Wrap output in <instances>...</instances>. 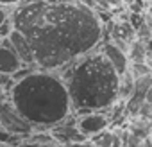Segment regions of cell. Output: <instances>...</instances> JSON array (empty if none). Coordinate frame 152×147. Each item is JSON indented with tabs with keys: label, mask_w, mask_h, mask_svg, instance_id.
<instances>
[{
	"label": "cell",
	"mask_w": 152,
	"mask_h": 147,
	"mask_svg": "<svg viewBox=\"0 0 152 147\" xmlns=\"http://www.w3.org/2000/svg\"><path fill=\"white\" fill-rule=\"evenodd\" d=\"M9 16L31 45L36 68L45 72L57 74L102 40V22L83 0H29Z\"/></svg>",
	"instance_id": "6da1fadb"
},
{
	"label": "cell",
	"mask_w": 152,
	"mask_h": 147,
	"mask_svg": "<svg viewBox=\"0 0 152 147\" xmlns=\"http://www.w3.org/2000/svg\"><path fill=\"white\" fill-rule=\"evenodd\" d=\"M57 76L66 86L72 113L77 117L93 111L106 113L118 101L120 76L100 50H93L70 63L57 72Z\"/></svg>",
	"instance_id": "7a4b0ae2"
},
{
	"label": "cell",
	"mask_w": 152,
	"mask_h": 147,
	"mask_svg": "<svg viewBox=\"0 0 152 147\" xmlns=\"http://www.w3.org/2000/svg\"><path fill=\"white\" fill-rule=\"evenodd\" d=\"M9 97L11 108L32 129H50L72 115L66 86L56 72H31L13 83Z\"/></svg>",
	"instance_id": "3957f363"
},
{
	"label": "cell",
	"mask_w": 152,
	"mask_h": 147,
	"mask_svg": "<svg viewBox=\"0 0 152 147\" xmlns=\"http://www.w3.org/2000/svg\"><path fill=\"white\" fill-rule=\"evenodd\" d=\"M109 117L107 113H100V111H93V113H84L75 117V126L81 131L83 136H86L88 140L106 129H109Z\"/></svg>",
	"instance_id": "277c9868"
},
{
	"label": "cell",
	"mask_w": 152,
	"mask_h": 147,
	"mask_svg": "<svg viewBox=\"0 0 152 147\" xmlns=\"http://www.w3.org/2000/svg\"><path fill=\"white\" fill-rule=\"evenodd\" d=\"M48 135H50V136L54 138V142H56L57 145H61V147L88 140V138L83 136L81 131L77 129V126H75V118H72V115H70L66 120H63L61 124L50 127V129H48Z\"/></svg>",
	"instance_id": "5b68a950"
},
{
	"label": "cell",
	"mask_w": 152,
	"mask_h": 147,
	"mask_svg": "<svg viewBox=\"0 0 152 147\" xmlns=\"http://www.w3.org/2000/svg\"><path fill=\"white\" fill-rule=\"evenodd\" d=\"M0 126L4 127V131H7L11 135H16V136L32 133V127L27 122H23L13 108H2L0 110Z\"/></svg>",
	"instance_id": "8992f818"
},
{
	"label": "cell",
	"mask_w": 152,
	"mask_h": 147,
	"mask_svg": "<svg viewBox=\"0 0 152 147\" xmlns=\"http://www.w3.org/2000/svg\"><path fill=\"white\" fill-rule=\"evenodd\" d=\"M23 65L18 59V56L15 54V50L11 49L9 40H2V43H0V74L11 77Z\"/></svg>",
	"instance_id": "52a82bcc"
},
{
	"label": "cell",
	"mask_w": 152,
	"mask_h": 147,
	"mask_svg": "<svg viewBox=\"0 0 152 147\" xmlns=\"http://www.w3.org/2000/svg\"><path fill=\"white\" fill-rule=\"evenodd\" d=\"M7 40H9L11 49H13L15 54L18 56V59L22 61V65H23V66H32V68H36V65H34V56H32V50H31V45L27 43V40H25L18 31H13Z\"/></svg>",
	"instance_id": "ba28073f"
},
{
	"label": "cell",
	"mask_w": 152,
	"mask_h": 147,
	"mask_svg": "<svg viewBox=\"0 0 152 147\" xmlns=\"http://www.w3.org/2000/svg\"><path fill=\"white\" fill-rule=\"evenodd\" d=\"M99 50H100L102 56L111 63V66L115 68V72L118 74V76H122V74L127 72V68H129V59H127V56H125L122 50H118L113 43L106 41V43L100 45Z\"/></svg>",
	"instance_id": "9c48e42d"
},
{
	"label": "cell",
	"mask_w": 152,
	"mask_h": 147,
	"mask_svg": "<svg viewBox=\"0 0 152 147\" xmlns=\"http://www.w3.org/2000/svg\"><path fill=\"white\" fill-rule=\"evenodd\" d=\"M134 93V79L129 74V70L120 76L118 81V102H127Z\"/></svg>",
	"instance_id": "30bf717a"
},
{
	"label": "cell",
	"mask_w": 152,
	"mask_h": 147,
	"mask_svg": "<svg viewBox=\"0 0 152 147\" xmlns=\"http://www.w3.org/2000/svg\"><path fill=\"white\" fill-rule=\"evenodd\" d=\"M124 40V41H127L129 45L136 40V32L132 31V27L129 25V24H116L115 27H113V31H111V40Z\"/></svg>",
	"instance_id": "8fae6325"
},
{
	"label": "cell",
	"mask_w": 152,
	"mask_h": 147,
	"mask_svg": "<svg viewBox=\"0 0 152 147\" xmlns=\"http://www.w3.org/2000/svg\"><path fill=\"white\" fill-rule=\"evenodd\" d=\"M145 50H147L145 43L140 40H134L129 45V52H127L129 63H145Z\"/></svg>",
	"instance_id": "7c38bea8"
},
{
	"label": "cell",
	"mask_w": 152,
	"mask_h": 147,
	"mask_svg": "<svg viewBox=\"0 0 152 147\" xmlns=\"http://www.w3.org/2000/svg\"><path fill=\"white\" fill-rule=\"evenodd\" d=\"M90 142H91L95 147H113V142H115V131L106 129V131H102V133L91 136Z\"/></svg>",
	"instance_id": "4fadbf2b"
},
{
	"label": "cell",
	"mask_w": 152,
	"mask_h": 147,
	"mask_svg": "<svg viewBox=\"0 0 152 147\" xmlns=\"http://www.w3.org/2000/svg\"><path fill=\"white\" fill-rule=\"evenodd\" d=\"M83 2L95 11V7H104V9H115V7H120L124 2L122 0H83Z\"/></svg>",
	"instance_id": "5bb4252c"
},
{
	"label": "cell",
	"mask_w": 152,
	"mask_h": 147,
	"mask_svg": "<svg viewBox=\"0 0 152 147\" xmlns=\"http://www.w3.org/2000/svg\"><path fill=\"white\" fill-rule=\"evenodd\" d=\"M127 70H129V74L132 76L134 81L140 79V77H143V76H148V74H152L145 63H129V68H127Z\"/></svg>",
	"instance_id": "9a60e30c"
},
{
	"label": "cell",
	"mask_w": 152,
	"mask_h": 147,
	"mask_svg": "<svg viewBox=\"0 0 152 147\" xmlns=\"http://www.w3.org/2000/svg\"><path fill=\"white\" fill-rule=\"evenodd\" d=\"M15 31V25H13V22H11V16L0 25V41L2 40H7L9 36H11V32Z\"/></svg>",
	"instance_id": "2e32d148"
},
{
	"label": "cell",
	"mask_w": 152,
	"mask_h": 147,
	"mask_svg": "<svg viewBox=\"0 0 152 147\" xmlns=\"http://www.w3.org/2000/svg\"><path fill=\"white\" fill-rule=\"evenodd\" d=\"M138 117H140V118H145V120H148V122H152V104L145 101V102L140 106V110H138Z\"/></svg>",
	"instance_id": "e0dca14e"
},
{
	"label": "cell",
	"mask_w": 152,
	"mask_h": 147,
	"mask_svg": "<svg viewBox=\"0 0 152 147\" xmlns=\"http://www.w3.org/2000/svg\"><path fill=\"white\" fill-rule=\"evenodd\" d=\"M16 147H59V145H50V143H34V142H22Z\"/></svg>",
	"instance_id": "ac0fdd59"
},
{
	"label": "cell",
	"mask_w": 152,
	"mask_h": 147,
	"mask_svg": "<svg viewBox=\"0 0 152 147\" xmlns=\"http://www.w3.org/2000/svg\"><path fill=\"white\" fill-rule=\"evenodd\" d=\"M25 2H29V0H0V6H20V4H25Z\"/></svg>",
	"instance_id": "d6986e66"
},
{
	"label": "cell",
	"mask_w": 152,
	"mask_h": 147,
	"mask_svg": "<svg viewBox=\"0 0 152 147\" xmlns=\"http://www.w3.org/2000/svg\"><path fill=\"white\" fill-rule=\"evenodd\" d=\"M64 147H95L90 140H84V142H79V143H70V145H64Z\"/></svg>",
	"instance_id": "ffe728a7"
},
{
	"label": "cell",
	"mask_w": 152,
	"mask_h": 147,
	"mask_svg": "<svg viewBox=\"0 0 152 147\" xmlns=\"http://www.w3.org/2000/svg\"><path fill=\"white\" fill-rule=\"evenodd\" d=\"M7 18H9V13H7V9L0 6V25H2V24L7 20Z\"/></svg>",
	"instance_id": "44dd1931"
},
{
	"label": "cell",
	"mask_w": 152,
	"mask_h": 147,
	"mask_svg": "<svg viewBox=\"0 0 152 147\" xmlns=\"http://www.w3.org/2000/svg\"><path fill=\"white\" fill-rule=\"evenodd\" d=\"M141 22H143V24H145V25H147V27H148L150 31H152V16H150L148 13H145V15H143V18H141Z\"/></svg>",
	"instance_id": "7402d4cb"
},
{
	"label": "cell",
	"mask_w": 152,
	"mask_h": 147,
	"mask_svg": "<svg viewBox=\"0 0 152 147\" xmlns=\"http://www.w3.org/2000/svg\"><path fill=\"white\" fill-rule=\"evenodd\" d=\"M145 101L152 104V85H150V88H148V90H147V93H145Z\"/></svg>",
	"instance_id": "603a6c76"
},
{
	"label": "cell",
	"mask_w": 152,
	"mask_h": 147,
	"mask_svg": "<svg viewBox=\"0 0 152 147\" xmlns=\"http://www.w3.org/2000/svg\"><path fill=\"white\" fill-rule=\"evenodd\" d=\"M138 147H152V142H150L148 138H145V140H141V142H140V145H138Z\"/></svg>",
	"instance_id": "cb8c5ba5"
},
{
	"label": "cell",
	"mask_w": 152,
	"mask_h": 147,
	"mask_svg": "<svg viewBox=\"0 0 152 147\" xmlns=\"http://www.w3.org/2000/svg\"><path fill=\"white\" fill-rule=\"evenodd\" d=\"M122 2H127V4H132V2H134V0H122Z\"/></svg>",
	"instance_id": "d4e9b609"
},
{
	"label": "cell",
	"mask_w": 152,
	"mask_h": 147,
	"mask_svg": "<svg viewBox=\"0 0 152 147\" xmlns=\"http://www.w3.org/2000/svg\"><path fill=\"white\" fill-rule=\"evenodd\" d=\"M0 147H11V145H7V143H0Z\"/></svg>",
	"instance_id": "484cf974"
},
{
	"label": "cell",
	"mask_w": 152,
	"mask_h": 147,
	"mask_svg": "<svg viewBox=\"0 0 152 147\" xmlns=\"http://www.w3.org/2000/svg\"><path fill=\"white\" fill-rule=\"evenodd\" d=\"M148 140H150V142H152V131H150V135H148Z\"/></svg>",
	"instance_id": "4316f807"
}]
</instances>
